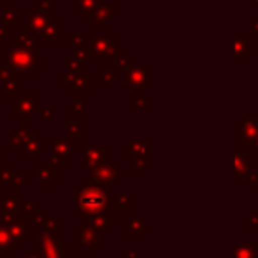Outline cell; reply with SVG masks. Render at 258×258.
<instances>
[{
  "mask_svg": "<svg viewBox=\"0 0 258 258\" xmlns=\"http://www.w3.org/2000/svg\"><path fill=\"white\" fill-rule=\"evenodd\" d=\"M81 206L85 207L86 211H97L104 206V195L97 190H90L83 195L81 199Z\"/></svg>",
  "mask_w": 258,
  "mask_h": 258,
  "instance_id": "cell-1",
  "label": "cell"
}]
</instances>
